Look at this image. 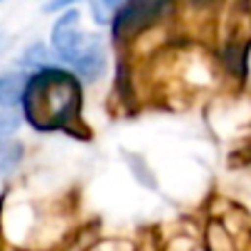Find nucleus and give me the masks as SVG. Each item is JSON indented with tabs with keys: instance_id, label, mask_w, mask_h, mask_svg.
<instances>
[{
	"instance_id": "nucleus-1",
	"label": "nucleus",
	"mask_w": 251,
	"mask_h": 251,
	"mask_svg": "<svg viewBox=\"0 0 251 251\" xmlns=\"http://www.w3.org/2000/svg\"><path fill=\"white\" fill-rule=\"evenodd\" d=\"M20 106L32 128L67 131L81 113V84L72 72L50 64L25 79Z\"/></svg>"
},
{
	"instance_id": "nucleus-2",
	"label": "nucleus",
	"mask_w": 251,
	"mask_h": 251,
	"mask_svg": "<svg viewBox=\"0 0 251 251\" xmlns=\"http://www.w3.org/2000/svg\"><path fill=\"white\" fill-rule=\"evenodd\" d=\"M52 50L86 81L101 79L108 67L103 40L81 27V13L76 8H67L62 15H57L52 25Z\"/></svg>"
},
{
	"instance_id": "nucleus-3",
	"label": "nucleus",
	"mask_w": 251,
	"mask_h": 251,
	"mask_svg": "<svg viewBox=\"0 0 251 251\" xmlns=\"http://www.w3.org/2000/svg\"><path fill=\"white\" fill-rule=\"evenodd\" d=\"M165 10H168L165 3H126V5H118V10L111 18L113 40L123 42L133 32H141L146 25L158 20L160 13H165Z\"/></svg>"
},
{
	"instance_id": "nucleus-4",
	"label": "nucleus",
	"mask_w": 251,
	"mask_h": 251,
	"mask_svg": "<svg viewBox=\"0 0 251 251\" xmlns=\"http://www.w3.org/2000/svg\"><path fill=\"white\" fill-rule=\"evenodd\" d=\"M25 79L20 72H5L0 74V111H10L15 103H20V94L25 86Z\"/></svg>"
},
{
	"instance_id": "nucleus-5",
	"label": "nucleus",
	"mask_w": 251,
	"mask_h": 251,
	"mask_svg": "<svg viewBox=\"0 0 251 251\" xmlns=\"http://www.w3.org/2000/svg\"><path fill=\"white\" fill-rule=\"evenodd\" d=\"M23 158V146L13 138L0 141V177H8Z\"/></svg>"
},
{
	"instance_id": "nucleus-6",
	"label": "nucleus",
	"mask_w": 251,
	"mask_h": 251,
	"mask_svg": "<svg viewBox=\"0 0 251 251\" xmlns=\"http://www.w3.org/2000/svg\"><path fill=\"white\" fill-rule=\"evenodd\" d=\"M91 8V13H94V23H111V18H113V13L118 10V3H91L89 5Z\"/></svg>"
}]
</instances>
